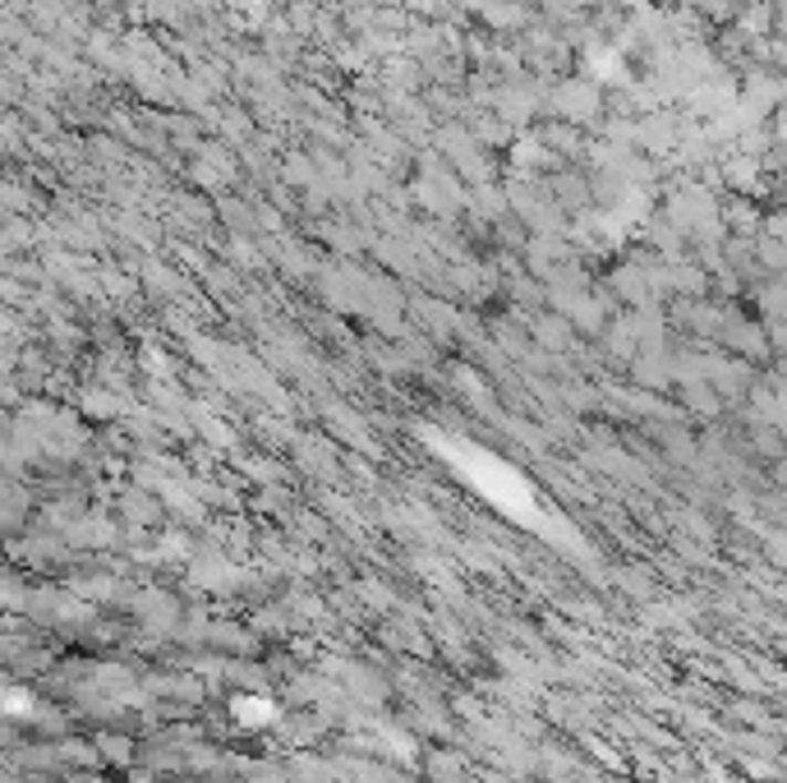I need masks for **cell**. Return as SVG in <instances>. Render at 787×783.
Masks as SVG:
<instances>
[{
    "instance_id": "cell-2",
    "label": "cell",
    "mask_w": 787,
    "mask_h": 783,
    "mask_svg": "<svg viewBox=\"0 0 787 783\" xmlns=\"http://www.w3.org/2000/svg\"><path fill=\"white\" fill-rule=\"evenodd\" d=\"M769 553H774V557H778V563H787V535H778V540H774V544H769Z\"/></svg>"
},
{
    "instance_id": "cell-1",
    "label": "cell",
    "mask_w": 787,
    "mask_h": 783,
    "mask_svg": "<svg viewBox=\"0 0 787 783\" xmlns=\"http://www.w3.org/2000/svg\"><path fill=\"white\" fill-rule=\"evenodd\" d=\"M97 747H102V756H116V765H129V751H134V747H129L125 738H102Z\"/></svg>"
}]
</instances>
